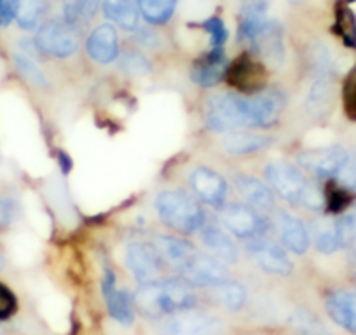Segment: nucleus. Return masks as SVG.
<instances>
[{
	"label": "nucleus",
	"instance_id": "f257e3e1",
	"mask_svg": "<svg viewBox=\"0 0 356 335\" xmlns=\"http://www.w3.org/2000/svg\"><path fill=\"white\" fill-rule=\"evenodd\" d=\"M285 108L280 90H264L246 97L239 93L215 95L207 104V124L213 131L245 128H271Z\"/></svg>",
	"mask_w": 356,
	"mask_h": 335
},
{
	"label": "nucleus",
	"instance_id": "f03ea898",
	"mask_svg": "<svg viewBox=\"0 0 356 335\" xmlns=\"http://www.w3.org/2000/svg\"><path fill=\"white\" fill-rule=\"evenodd\" d=\"M135 307L147 318H166L171 314L196 307V293L186 279L161 278L157 281L140 285L135 295Z\"/></svg>",
	"mask_w": 356,
	"mask_h": 335
},
{
	"label": "nucleus",
	"instance_id": "7ed1b4c3",
	"mask_svg": "<svg viewBox=\"0 0 356 335\" xmlns=\"http://www.w3.org/2000/svg\"><path fill=\"white\" fill-rule=\"evenodd\" d=\"M267 180L278 196L292 204L307 208V210H321L323 208V193L316 189L306 177L286 163H273L266 170Z\"/></svg>",
	"mask_w": 356,
	"mask_h": 335
},
{
	"label": "nucleus",
	"instance_id": "20e7f679",
	"mask_svg": "<svg viewBox=\"0 0 356 335\" xmlns=\"http://www.w3.org/2000/svg\"><path fill=\"white\" fill-rule=\"evenodd\" d=\"M156 208L164 225L182 234H193L200 231L207 220L200 203L182 190L161 193L156 199Z\"/></svg>",
	"mask_w": 356,
	"mask_h": 335
},
{
	"label": "nucleus",
	"instance_id": "39448f33",
	"mask_svg": "<svg viewBox=\"0 0 356 335\" xmlns=\"http://www.w3.org/2000/svg\"><path fill=\"white\" fill-rule=\"evenodd\" d=\"M225 81L239 95L252 97V95L267 90L266 86L267 81H269V72H267L266 63L260 61L257 56H253V54H241L227 67Z\"/></svg>",
	"mask_w": 356,
	"mask_h": 335
},
{
	"label": "nucleus",
	"instance_id": "423d86ee",
	"mask_svg": "<svg viewBox=\"0 0 356 335\" xmlns=\"http://www.w3.org/2000/svg\"><path fill=\"white\" fill-rule=\"evenodd\" d=\"M220 330V318L194 309L166 316L159 325L161 335H217Z\"/></svg>",
	"mask_w": 356,
	"mask_h": 335
},
{
	"label": "nucleus",
	"instance_id": "0eeeda50",
	"mask_svg": "<svg viewBox=\"0 0 356 335\" xmlns=\"http://www.w3.org/2000/svg\"><path fill=\"white\" fill-rule=\"evenodd\" d=\"M126 262L140 285L161 279L166 269V261L159 254L157 246L145 241H135L128 246Z\"/></svg>",
	"mask_w": 356,
	"mask_h": 335
},
{
	"label": "nucleus",
	"instance_id": "6e6552de",
	"mask_svg": "<svg viewBox=\"0 0 356 335\" xmlns=\"http://www.w3.org/2000/svg\"><path fill=\"white\" fill-rule=\"evenodd\" d=\"M35 44L42 53L56 58H67L79 47V32L70 23L53 19L44 23L35 37Z\"/></svg>",
	"mask_w": 356,
	"mask_h": 335
},
{
	"label": "nucleus",
	"instance_id": "1a4fd4ad",
	"mask_svg": "<svg viewBox=\"0 0 356 335\" xmlns=\"http://www.w3.org/2000/svg\"><path fill=\"white\" fill-rule=\"evenodd\" d=\"M349 152L341 145L306 150L299 156V164L320 179H339L349 161Z\"/></svg>",
	"mask_w": 356,
	"mask_h": 335
},
{
	"label": "nucleus",
	"instance_id": "9d476101",
	"mask_svg": "<svg viewBox=\"0 0 356 335\" xmlns=\"http://www.w3.org/2000/svg\"><path fill=\"white\" fill-rule=\"evenodd\" d=\"M178 272L189 285L196 286H217L229 279V272L224 262L218 261L213 255H204L200 252H196L182 268L178 269Z\"/></svg>",
	"mask_w": 356,
	"mask_h": 335
},
{
	"label": "nucleus",
	"instance_id": "9b49d317",
	"mask_svg": "<svg viewBox=\"0 0 356 335\" xmlns=\"http://www.w3.org/2000/svg\"><path fill=\"white\" fill-rule=\"evenodd\" d=\"M220 217L229 232L241 239L260 238L266 236L269 229L266 218L259 213V210H253L246 204H229L222 208Z\"/></svg>",
	"mask_w": 356,
	"mask_h": 335
},
{
	"label": "nucleus",
	"instance_id": "f8f14e48",
	"mask_svg": "<svg viewBox=\"0 0 356 335\" xmlns=\"http://www.w3.org/2000/svg\"><path fill=\"white\" fill-rule=\"evenodd\" d=\"M246 252L252 257V261L269 275L289 276L293 271L292 262L286 257L282 246L273 243L271 239H267L266 236L248 239Z\"/></svg>",
	"mask_w": 356,
	"mask_h": 335
},
{
	"label": "nucleus",
	"instance_id": "ddd939ff",
	"mask_svg": "<svg viewBox=\"0 0 356 335\" xmlns=\"http://www.w3.org/2000/svg\"><path fill=\"white\" fill-rule=\"evenodd\" d=\"M253 56L264 63L282 65L285 60V42H283V28L280 23L269 22L250 39Z\"/></svg>",
	"mask_w": 356,
	"mask_h": 335
},
{
	"label": "nucleus",
	"instance_id": "4468645a",
	"mask_svg": "<svg viewBox=\"0 0 356 335\" xmlns=\"http://www.w3.org/2000/svg\"><path fill=\"white\" fill-rule=\"evenodd\" d=\"M191 187L203 203L213 208H222L227 196V182L211 168L200 166L191 173Z\"/></svg>",
	"mask_w": 356,
	"mask_h": 335
},
{
	"label": "nucleus",
	"instance_id": "2eb2a0df",
	"mask_svg": "<svg viewBox=\"0 0 356 335\" xmlns=\"http://www.w3.org/2000/svg\"><path fill=\"white\" fill-rule=\"evenodd\" d=\"M102 290H104V299L107 304L108 314L119 323L131 325L133 318H135V300L126 290L119 288L118 279H115L114 271L111 268L105 269Z\"/></svg>",
	"mask_w": 356,
	"mask_h": 335
},
{
	"label": "nucleus",
	"instance_id": "dca6fc26",
	"mask_svg": "<svg viewBox=\"0 0 356 335\" xmlns=\"http://www.w3.org/2000/svg\"><path fill=\"white\" fill-rule=\"evenodd\" d=\"M227 58L222 47H211L207 54L197 58L191 70V79L201 88L217 86L227 72Z\"/></svg>",
	"mask_w": 356,
	"mask_h": 335
},
{
	"label": "nucleus",
	"instance_id": "f3484780",
	"mask_svg": "<svg viewBox=\"0 0 356 335\" xmlns=\"http://www.w3.org/2000/svg\"><path fill=\"white\" fill-rule=\"evenodd\" d=\"M276 225L280 229V236H282V241L286 248L296 255H304L309 248L311 236L307 232L306 225L302 224V220H299L293 215L286 213V211H280L276 215Z\"/></svg>",
	"mask_w": 356,
	"mask_h": 335
},
{
	"label": "nucleus",
	"instance_id": "a211bd4d",
	"mask_svg": "<svg viewBox=\"0 0 356 335\" xmlns=\"http://www.w3.org/2000/svg\"><path fill=\"white\" fill-rule=\"evenodd\" d=\"M327 313L339 327L356 335V292H334L327 297Z\"/></svg>",
	"mask_w": 356,
	"mask_h": 335
},
{
	"label": "nucleus",
	"instance_id": "6ab92c4d",
	"mask_svg": "<svg viewBox=\"0 0 356 335\" xmlns=\"http://www.w3.org/2000/svg\"><path fill=\"white\" fill-rule=\"evenodd\" d=\"M267 11H269V0H243L238 28V37L241 42H250V39L269 22Z\"/></svg>",
	"mask_w": 356,
	"mask_h": 335
},
{
	"label": "nucleus",
	"instance_id": "aec40b11",
	"mask_svg": "<svg viewBox=\"0 0 356 335\" xmlns=\"http://www.w3.org/2000/svg\"><path fill=\"white\" fill-rule=\"evenodd\" d=\"M89 56L98 63H111L119 56V39L118 32L112 25H102L95 28V32L89 35L88 44Z\"/></svg>",
	"mask_w": 356,
	"mask_h": 335
},
{
	"label": "nucleus",
	"instance_id": "412c9836",
	"mask_svg": "<svg viewBox=\"0 0 356 335\" xmlns=\"http://www.w3.org/2000/svg\"><path fill=\"white\" fill-rule=\"evenodd\" d=\"M200 232L201 239H203V243L207 245V248L213 252V255L218 261L225 262V264H234V262L238 261V246H236V243L229 238L227 232L222 231L218 225L210 224V222L204 220Z\"/></svg>",
	"mask_w": 356,
	"mask_h": 335
},
{
	"label": "nucleus",
	"instance_id": "4be33fe9",
	"mask_svg": "<svg viewBox=\"0 0 356 335\" xmlns=\"http://www.w3.org/2000/svg\"><path fill=\"white\" fill-rule=\"evenodd\" d=\"M236 186L241 196L257 210H271L275 206V193L260 180L248 175H238Z\"/></svg>",
	"mask_w": 356,
	"mask_h": 335
},
{
	"label": "nucleus",
	"instance_id": "5701e85b",
	"mask_svg": "<svg viewBox=\"0 0 356 335\" xmlns=\"http://www.w3.org/2000/svg\"><path fill=\"white\" fill-rule=\"evenodd\" d=\"M159 254L166 261V264L173 265V268L180 269L197 250L191 245L189 241L182 238H173V236H159L156 241Z\"/></svg>",
	"mask_w": 356,
	"mask_h": 335
},
{
	"label": "nucleus",
	"instance_id": "b1692460",
	"mask_svg": "<svg viewBox=\"0 0 356 335\" xmlns=\"http://www.w3.org/2000/svg\"><path fill=\"white\" fill-rule=\"evenodd\" d=\"M332 97H334V84H332V77L328 74L320 75L314 81L313 88L309 90L306 100V108L311 115L314 117H321V115L328 114L332 107Z\"/></svg>",
	"mask_w": 356,
	"mask_h": 335
},
{
	"label": "nucleus",
	"instance_id": "393cba45",
	"mask_svg": "<svg viewBox=\"0 0 356 335\" xmlns=\"http://www.w3.org/2000/svg\"><path fill=\"white\" fill-rule=\"evenodd\" d=\"M271 140L267 136L257 135V133H248V131H231L229 135H225L224 149L229 154H234V156H245V154H253L259 152V150L266 149L269 145Z\"/></svg>",
	"mask_w": 356,
	"mask_h": 335
},
{
	"label": "nucleus",
	"instance_id": "a878e982",
	"mask_svg": "<svg viewBox=\"0 0 356 335\" xmlns=\"http://www.w3.org/2000/svg\"><path fill=\"white\" fill-rule=\"evenodd\" d=\"M104 13L124 30H135L138 26L140 11L133 0H104Z\"/></svg>",
	"mask_w": 356,
	"mask_h": 335
},
{
	"label": "nucleus",
	"instance_id": "bb28decb",
	"mask_svg": "<svg viewBox=\"0 0 356 335\" xmlns=\"http://www.w3.org/2000/svg\"><path fill=\"white\" fill-rule=\"evenodd\" d=\"M313 238L318 252H321V254L330 255L335 254L337 250H341V241H339L337 234V224H335V220H330L328 217H321L314 222Z\"/></svg>",
	"mask_w": 356,
	"mask_h": 335
},
{
	"label": "nucleus",
	"instance_id": "cd10ccee",
	"mask_svg": "<svg viewBox=\"0 0 356 335\" xmlns=\"http://www.w3.org/2000/svg\"><path fill=\"white\" fill-rule=\"evenodd\" d=\"M353 203V193L339 182L337 179H328L327 186L323 189V206L327 208L328 213H342L348 210Z\"/></svg>",
	"mask_w": 356,
	"mask_h": 335
},
{
	"label": "nucleus",
	"instance_id": "c85d7f7f",
	"mask_svg": "<svg viewBox=\"0 0 356 335\" xmlns=\"http://www.w3.org/2000/svg\"><path fill=\"white\" fill-rule=\"evenodd\" d=\"M178 0H136L138 11L152 25H164L171 19Z\"/></svg>",
	"mask_w": 356,
	"mask_h": 335
},
{
	"label": "nucleus",
	"instance_id": "c756f323",
	"mask_svg": "<svg viewBox=\"0 0 356 335\" xmlns=\"http://www.w3.org/2000/svg\"><path fill=\"white\" fill-rule=\"evenodd\" d=\"M98 6L100 0H63L65 22L79 28L91 22V18L97 15Z\"/></svg>",
	"mask_w": 356,
	"mask_h": 335
},
{
	"label": "nucleus",
	"instance_id": "7c9ffc66",
	"mask_svg": "<svg viewBox=\"0 0 356 335\" xmlns=\"http://www.w3.org/2000/svg\"><path fill=\"white\" fill-rule=\"evenodd\" d=\"M15 19L25 30H32L39 25L46 9V0H13Z\"/></svg>",
	"mask_w": 356,
	"mask_h": 335
},
{
	"label": "nucleus",
	"instance_id": "2f4dec72",
	"mask_svg": "<svg viewBox=\"0 0 356 335\" xmlns=\"http://www.w3.org/2000/svg\"><path fill=\"white\" fill-rule=\"evenodd\" d=\"M334 30L341 37L342 44L348 47H356V15L346 4H337L335 8Z\"/></svg>",
	"mask_w": 356,
	"mask_h": 335
},
{
	"label": "nucleus",
	"instance_id": "473e14b6",
	"mask_svg": "<svg viewBox=\"0 0 356 335\" xmlns=\"http://www.w3.org/2000/svg\"><path fill=\"white\" fill-rule=\"evenodd\" d=\"M290 327L297 332L299 335H332L328 332V328L314 316L313 313H309L307 309L302 307H297L292 314H290Z\"/></svg>",
	"mask_w": 356,
	"mask_h": 335
},
{
	"label": "nucleus",
	"instance_id": "72a5a7b5",
	"mask_svg": "<svg viewBox=\"0 0 356 335\" xmlns=\"http://www.w3.org/2000/svg\"><path fill=\"white\" fill-rule=\"evenodd\" d=\"M215 295L231 311L243 309L246 304V288L234 279H225L215 286Z\"/></svg>",
	"mask_w": 356,
	"mask_h": 335
},
{
	"label": "nucleus",
	"instance_id": "f704fd0d",
	"mask_svg": "<svg viewBox=\"0 0 356 335\" xmlns=\"http://www.w3.org/2000/svg\"><path fill=\"white\" fill-rule=\"evenodd\" d=\"M335 224H337L341 248H344L348 252L349 259L356 262V211L342 215V217L335 220Z\"/></svg>",
	"mask_w": 356,
	"mask_h": 335
},
{
	"label": "nucleus",
	"instance_id": "c9c22d12",
	"mask_svg": "<svg viewBox=\"0 0 356 335\" xmlns=\"http://www.w3.org/2000/svg\"><path fill=\"white\" fill-rule=\"evenodd\" d=\"M15 65L16 68H18L19 74H22L30 84H33V86L37 88H47V84H49V82H47V77L44 75V72L37 67L35 61L30 60L26 54H16Z\"/></svg>",
	"mask_w": 356,
	"mask_h": 335
},
{
	"label": "nucleus",
	"instance_id": "e433bc0d",
	"mask_svg": "<svg viewBox=\"0 0 356 335\" xmlns=\"http://www.w3.org/2000/svg\"><path fill=\"white\" fill-rule=\"evenodd\" d=\"M342 105H344L346 115L356 122V67L349 70L342 84Z\"/></svg>",
	"mask_w": 356,
	"mask_h": 335
},
{
	"label": "nucleus",
	"instance_id": "4c0bfd02",
	"mask_svg": "<svg viewBox=\"0 0 356 335\" xmlns=\"http://www.w3.org/2000/svg\"><path fill=\"white\" fill-rule=\"evenodd\" d=\"M201 26H203L204 32L210 35L211 47H222L225 42H227L229 32H227V28H225L224 19H222L220 16H217V15L211 16V18H208L207 22L201 23Z\"/></svg>",
	"mask_w": 356,
	"mask_h": 335
},
{
	"label": "nucleus",
	"instance_id": "58836bf2",
	"mask_svg": "<svg viewBox=\"0 0 356 335\" xmlns=\"http://www.w3.org/2000/svg\"><path fill=\"white\" fill-rule=\"evenodd\" d=\"M121 68L131 75H147L150 74V63L142 56L140 53L135 51H126L121 58Z\"/></svg>",
	"mask_w": 356,
	"mask_h": 335
},
{
	"label": "nucleus",
	"instance_id": "ea45409f",
	"mask_svg": "<svg viewBox=\"0 0 356 335\" xmlns=\"http://www.w3.org/2000/svg\"><path fill=\"white\" fill-rule=\"evenodd\" d=\"M16 309H18V300L15 293L4 283H0V321L9 320L16 313Z\"/></svg>",
	"mask_w": 356,
	"mask_h": 335
},
{
	"label": "nucleus",
	"instance_id": "a19ab883",
	"mask_svg": "<svg viewBox=\"0 0 356 335\" xmlns=\"http://www.w3.org/2000/svg\"><path fill=\"white\" fill-rule=\"evenodd\" d=\"M15 19L13 0H0V26H6Z\"/></svg>",
	"mask_w": 356,
	"mask_h": 335
},
{
	"label": "nucleus",
	"instance_id": "79ce46f5",
	"mask_svg": "<svg viewBox=\"0 0 356 335\" xmlns=\"http://www.w3.org/2000/svg\"><path fill=\"white\" fill-rule=\"evenodd\" d=\"M2 264H4V259H2V255H0V268H2Z\"/></svg>",
	"mask_w": 356,
	"mask_h": 335
},
{
	"label": "nucleus",
	"instance_id": "37998d69",
	"mask_svg": "<svg viewBox=\"0 0 356 335\" xmlns=\"http://www.w3.org/2000/svg\"><path fill=\"white\" fill-rule=\"evenodd\" d=\"M353 189H355V193H356V180H355V182H353Z\"/></svg>",
	"mask_w": 356,
	"mask_h": 335
},
{
	"label": "nucleus",
	"instance_id": "c03bdc74",
	"mask_svg": "<svg viewBox=\"0 0 356 335\" xmlns=\"http://www.w3.org/2000/svg\"><path fill=\"white\" fill-rule=\"evenodd\" d=\"M346 2H356V0H346Z\"/></svg>",
	"mask_w": 356,
	"mask_h": 335
},
{
	"label": "nucleus",
	"instance_id": "a18cd8bd",
	"mask_svg": "<svg viewBox=\"0 0 356 335\" xmlns=\"http://www.w3.org/2000/svg\"><path fill=\"white\" fill-rule=\"evenodd\" d=\"M292 2H297V0H292Z\"/></svg>",
	"mask_w": 356,
	"mask_h": 335
}]
</instances>
